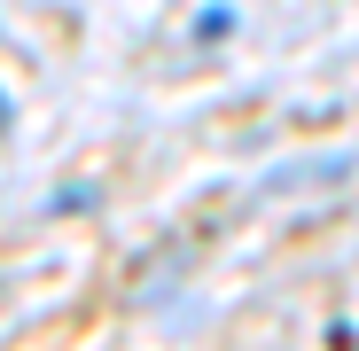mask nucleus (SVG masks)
Listing matches in <instances>:
<instances>
[{
    "mask_svg": "<svg viewBox=\"0 0 359 351\" xmlns=\"http://www.w3.org/2000/svg\"><path fill=\"white\" fill-rule=\"evenodd\" d=\"M196 32H203V39H219V32H234V8H203V16H196Z\"/></svg>",
    "mask_w": 359,
    "mask_h": 351,
    "instance_id": "f257e3e1",
    "label": "nucleus"
},
{
    "mask_svg": "<svg viewBox=\"0 0 359 351\" xmlns=\"http://www.w3.org/2000/svg\"><path fill=\"white\" fill-rule=\"evenodd\" d=\"M0 133H8V94H0Z\"/></svg>",
    "mask_w": 359,
    "mask_h": 351,
    "instance_id": "f03ea898",
    "label": "nucleus"
},
{
    "mask_svg": "<svg viewBox=\"0 0 359 351\" xmlns=\"http://www.w3.org/2000/svg\"><path fill=\"white\" fill-rule=\"evenodd\" d=\"M0 39H16V32H0Z\"/></svg>",
    "mask_w": 359,
    "mask_h": 351,
    "instance_id": "7ed1b4c3",
    "label": "nucleus"
}]
</instances>
